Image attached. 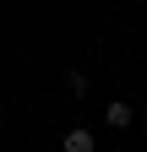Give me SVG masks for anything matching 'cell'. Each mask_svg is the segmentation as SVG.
Returning a JSON list of instances; mask_svg holds the SVG:
<instances>
[{
	"label": "cell",
	"mask_w": 147,
	"mask_h": 152,
	"mask_svg": "<svg viewBox=\"0 0 147 152\" xmlns=\"http://www.w3.org/2000/svg\"><path fill=\"white\" fill-rule=\"evenodd\" d=\"M104 120H109V125H115V130H125V125H131V120H136V109H131V103H125V98H115V103H109V109H104Z\"/></svg>",
	"instance_id": "1"
},
{
	"label": "cell",
	"mask_w": 147,
	"mask_h": 152,
	"mask_svg": "<svg viewBox=\"0 0 147 152\" xmlns=\"http://www.w3.org/2000/svg\"><path fill=\"white\" fill-rule=\"evenodd\" d=\"M60 152H93V136H87V130H65Z\"/></svg>",
	"instance_id": "2"
}]
</instances>
